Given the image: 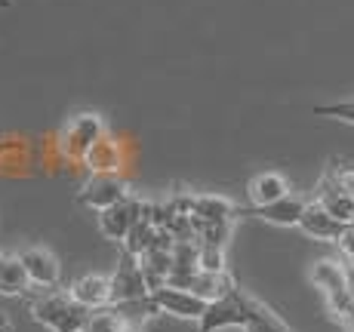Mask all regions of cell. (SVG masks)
<instances>
[{
    "instance_id": "cell-1",
    "label": "cell",
    "mask_w": 354,
    "mask_h": 332,
    "mask_svg": "<svg viewBox=\"0 0 354 332\" xmlns=\"http://www.w3.org/2000/svg\"><path fill=\"white\" fill-rule=\"evenodd\" d=\"M28 314L50 332H86L93 320V311H86L80 302H74L71 293H62L59 286L40 289L34 299H28Z\"/></svg>"
},
{
    "instance_id": "cell-2",
    "label": "cell",
    "mask_w": 354,
    "mask_h": 332,
    "mask_svg": "<svg viewBox=\"0 0 354 332\" xmlns=\"http://www.w3.org/2000/svg\"><path fill=\"white\" fill-rule=\"evenodd\" d=\"M111 133L99 111H80L56 133L53 139V151L62 164H84V157L99 145L105 135Z\"/></svg>"
},
{
    "instance_id": "cell-3",
    "label": "cell",
    "mask_w": 354,
    "mask_h": 332,
    "mask_svg": "<svg viewBox=\"0 0 354 332\" xmlns=\"http://www.w3.org/2000/svg\"><path fill=\"white\" fill-rule=\"evenodd\" d=\"M256 304L250 293H243L241 286H234L228 295L209 302L203 317L197 320V332H222V329H247L256 317Z\"/></svg>"
},
{
    "instance_id": "cell-4",
    "label": "cell",
    "mask_w": 354,
    "mask_h": 332,
    "mask_svg": "<svg viewBox=\"0 0 354 332\" xmlns=\"http://www.w3.org/2000/svg\"><path fill=\"white\" fill-rule=\"evenodd\" d=\"M129 182L127 175H118V173H96V175H86V182L77 188V206L80 209H90L93 215L102 213V209L114 206L124 197H129Z\"/></svg>"
},
{
    "instance_id": "cell-5",
    "label": "cell",
    "mask_w": 354,
    "mask_h": 332,
    "mask_svg": "<svg viewBox=\"0 0 354 332\" xmlns=\"http://www.w3.org/2000/svg\"><path fill=\"white\" fill-rule=\"evenodd\" d=\"M209 302H203L197 293L185 286H173V283H163V286L151 289L148 295V308L151 314H167V317H176V320H201L203 311H207Z\"/></svg>"
},
{
    "instance_id": "cell-6",
    "label": "cell",
    "mask_w": 354,
    "mask_h": 332,
    "mask_svg": "<svg viewBox=\"0 0 354 332\" xmlns=\"http://www.w3.org/2000/svg\"><path fill=\"white\" fill-rule=\"evenodd\" d=\"M148 203L142 197H136V194H129V197H124L120 203H114V206L102 209V213H96V228L99 234L105 237V240L111 243H124L129 231H133L136 225L142 222V215H145Z\"/></svg>"
},
{
    "instance_id": "cell-7",
    "label": "cell",
    "mask_w": 354,
    "mask_h": 332,
    "mask_svg": "<svg viewBox=\"0 0 354 332\" xmlns=\"http://www.w3.org/2000/svg\"><path fill=\"white\" fill-rule=\"evenodd\" d=\"M111 286H114V304H148L151 286H148L145 274L139 268V259L129 255L127 249H120V262L111 274Z\"/></svg>"
},
{
    "instance_id": "cell-8",
    "label": "cell",
    "mask_w": 354,
    "mask_h": 332,
    "mask_svg": "<svg viewBox=\"0 0 354 332\" xmlns=\"http://www.w3.org/2000/svg\"><path fill=\"white\" fill-rule=\"evenodd\" d=\"M129 160H133L129 141L120 139V135H114V133H108L105 139H102L99 145L86 154L80 166L86 169V175H96V173H118V175H124V169L129 166Z\"/></svg>"
},
{
    "instance_id": "cell-9",
    "label": "cell",
    "mask_w": 354,
    "mask_h": 332,
    "mask_svg": "<svg viewBox=\"0 0 354 332\" xmlns=\"http://www.w3.org/2000/svg\"><path fill=\"white\" fill-rule=\"evenodd\" d=\"M348 228L351 225H345L342 219H336V215H333L330 209H324L317 200H308L302 219H299V231L305 237H311V240H321V243H342V237L348 234Z\"/></svg>"
},
{
    "instance_id": "cell-10",
    "label": "cell",
    "mask_w": 354,
    "mask_h": 332,
    "mask_svg": "<svg viewBox=\"0 0 354 332\" xmlns=\"http://www.w3.org/2000/svg\"><path fill=\"white\" fill-rule=\"evenodd\" d=\"M305 206H308V197L292 191L287 197L268 203V206H241V215H253V219L265 222V225H274V228H299Z\"/></svg>"
},
{
    "instance_id": "cell-11",
    "label": "cell",
    "mask_w": 354,
    "mask_h": 332,
    "mask_svg": "<svg viewBox=\"0 0 354 332\" xmlns=\"http://www.w3.org/2000/svg\"><path fill=\"white\" fill-rule=\"evenodd\" d=\"M22 262L34 289H56L62 283V262L50 246H28L22 253Z\"/></svg>"
},
{
    "instance_id": "cell-12",
    "label": "cell",
    "mask_w": 354,
    "mask_h": 332,
    "mask_svg": "<svg viewBox=\"0 0 354 332\" xmlns=\"http://www.w3.org/2000/svg\"><path fill=\"white\" fill-rule=\"evenodd\" d=\"M311 200H317L324 209H330V213L336 215V219H342L345 225H354V194L345 188V182L339 179L336 169H330V173L317 182V191Z\"/></svg>"
},
{
    "instance_id": "cell-13",
    "label": "cell",
    "mask_w": 354,
    "mask_h": 332,
    "mask_svg": "<svg viewBox=\"0 0 354 332\" xmlns=\"http://www.w3.org/2000/svg\"><path fill=\"white\" fill-rule=\"evenodd\" d=\"M68 293L74 295V302H80L86 311H102L108 304H114V286L111 274H80L77 280H71Z\"/></svg>"
},
{
    "instance_id": "cell-14",
    "label": "cell",
    "mask_w": 354,
    "mask_h": 332,
    "mask_svg": "<svg viewBox=\"0 0 354 332\" xmlns=\"http://www.w3.org/2000/svg\"><path fill=\"white\" fill-rule=\"evenodd\" d=\"M188 213L194 222H237L241 219V206L234 200L222 197V194H185Z\"/></svg>"
},
{
    "instance_id": "cell-15",
    "label": "cell",
    "mask_w": 354,
    "mask_h": 332,
    "mask_svg": "<svg viewBox=\"0 0 354 332\" xmlns=\"http://www.w3.org/2000/svg\"><path fill=\"white\" fill-rule=\"evenodd\" d=\"M292 194L290 188V179L283 173H274V169H265V173H256L247 185V197H250V206H268V203L287 197Z\"/></svg>"
},
{
    "instance_id": "cell-16",
    "label": "cell",
    "mask_w": 354,
    "mask_h": 332,
    "mask_svg": "<svg viewBox=\"0 0 354 332\" xmlns=\"http://www.w3.org/2000/svg\"><path fill=\"white\" fill-rule=\"evenodd\" d=\"M31 277L25 271L22 253H0V295L22 299L31 293Z\"/></svg>"
},
{
    "instance_id": "cell-17",
    "label": "cell",
    "mask_w": 354,
    "mask_h": 332,
    "mask_svg": "<svg viewBox=\"0 0 354 332\" xmlns=\"http://www.w3.org/2000/svg\"><path fill=\"white\" fill-rule=\"evenodd\" d=\"M234 286H237V280L228 271H197V274H192V280L185 283V289L197 293L203 302L222 299V295H228Z\"/></svg>"
},
{
    "instance_id": "cell-18",
    "label": "cell",
    "mask_w": 354,
    "mask_h": 332,
    "mask_svg": "<svg viewBox=\"0 0 354 332\" xmlns=\"http://www.w3.org/2000/svg\"><path fill=\"white\" fill-rule=\"evenodd\" d=\"M243 332H292V329L281 320V314H274V311H271L265 302H259V304H256L253 323H250V326L243 329Z\"/></svg>"
},
{
    "instance_id": "cell-19",
    "label": "cell",
    "mask_w": 354,
    "mask_h": 332,
    "mask_svg": "<svg viewBox=\"0 0 354 332\" xmlns=\"http://www.w3.org/2000/svg\"><path fill=\"white\" fill-rule=\"evenodd\" d=\"M317 117H330V120H342V124L354 126V99H342V101H326V105H315Z\"/></svg>"
},
{
    "instance_id": "cell-20",
    "label": "cell",
    "mask_w": 354,
    "mask_h": 332,
    "mask_svg": "<svg viewBox=\"0 0 354 332\" xmlns=\"http://www.w3.org/2000/svg\"><path fill=\"white\" fill-rule=\"evenodd\" d=\"M197 268H201V271H228V268H225V246H213V243H201V255H197Z\"/></svg>"
},
{
    "instance_id": "cell-21",
    "label": "cell",
    "mask_w": 354,
    "mask_h": 332,
    "mask_svg": "<svg viewBox=\"0 0 354 332\" xmlns=\"http://www.w3.org/2000/svg\"><path fill=\"white\" fill-rule=\"evenodd\" d=\"M0 332H16V323H12V317L6 311H0Z\"/></svg>"
},
{
    "instance_id": "cell-22",
    "label": "cell",
    "mask_w": 354,
    "mask_h": 332,
    "mask_svg": "<svg viewBox=\"0 0 354 332\" xmlns=\"http://www.w3.org/2000/svg\"><path fill=\"white\" fill-rule=\"evenodd\" d=\"M12 3V0H0V10H6V6H10Z\"/></svg>"
},
{
    "instance_id": "cell-23",
    "label": "cell",
    "mask_w": 354,
    "mask_h": 332,
    "mask_svg": "<svg viewBox=\"0 0 354 332\" xmlns=\"http://www.w3.org/2000/svg\"><path fill=\"white\" fill-rule=\"evenodd\" d=\"M86 332H96V329H86Z\"/></svg>"
}]
</instances>
